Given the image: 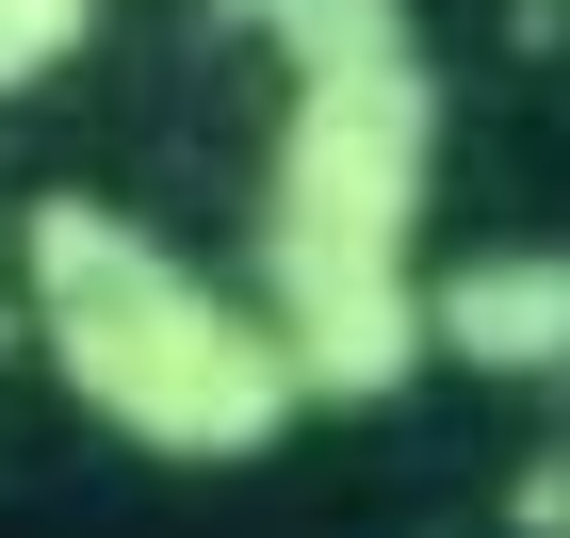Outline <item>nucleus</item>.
Returning a JSON list of instances; mask_svg holds the SVG:
<instances>
[{"mask_svg": "<svg viewBox=\"0 0 570 538\" xmlns=\"http://www.w3.org/2000/svg\"><path fill=\"white\" fill-rule=\"evenodd\" d=\"M277 147H262V311L309 408H392L440 359L424 326V196H440V66L407 0H277Z\"/></svg>", "mask_w": 570, "mask_h": 538, "instance_id": "1", "label": "nucleus"}, {"mask_svg": "<svg viewBox=\"0 0 570 538\" xmlns=\"http://www.w3.org/2000/svg\"><path fill=\"white\" fill-rule=\"evenodd\" d=\"M17 311H33V359L66 375V408L115 424L131 457H179V473H245L309 408L277 311L228 294L213 262H179L115 196H33L17 213Z\"/></svg>", "mask_w": 570, "mask_h": 538, "instance_id": "2", "label": "nucleus"}, {"mask_svg": "<svg viewBox=\"0 0 570 538\" xmlns=\"http://www.w3.org/2000/svg\"><path fill=\"white\" fill-rule=\"evenodd\" d=\"M424 326L456 375H570V245H473L424 277Z\"/></svg>", "mask_w": 570, "mask_h": 538, "instance_id": "3", "label": "nucleus"}, {"mask_svg": "<svg viewBox=\"0 0 570 538\" xmlns=\"http://www.w3.org/2000/svg\"><path fill=\"white\" fill-rule=\"evenodd\" d=\"M82 49H98V0H0V98L66 82Z\"/></svg>", "mask_w": 570, "mask_h": 538, "instance_id": "4", "label": "nucleus"}, {"mask_svg": "<svg viewBox=\"0 0 570 538\" xmlns=\"http://www.w3.org/2000/svg\"><path fill=\"white\" fill-rule=\"evenodd\" d=\"M522 522H538V538H570V457H538V473H522Z\"/></svg>", "mask_w": 570, "mask_h": 538, "instance_id": "5", "label": "nucleus"}, {"mask_svg": "<svg viewBox=\"0 0 570 538\" xmlns=\"http://www.w3.org/2000/svg\"><path fill=\"white\" fill-rule=\"evenodd\" d=\"M228 17H277V0H228Z\"/></svg>", "mask_w": 570, "mask_h": 538, "instance_id": "6", "label": "nucleus"}, {"mask_svg": "<svg viewBox=\"0 0 570 538\" xmlns=\"http://www.w3.org/2000/svg\"><path fill=\"white\" fill-rule=\"evenodd\" d=\"M554 17H570V0H554Z\"/></svg>", "mask_w": 570, "mask_h": 538, "instance_id": "7", "label": "nucleus"}]
</instances>
